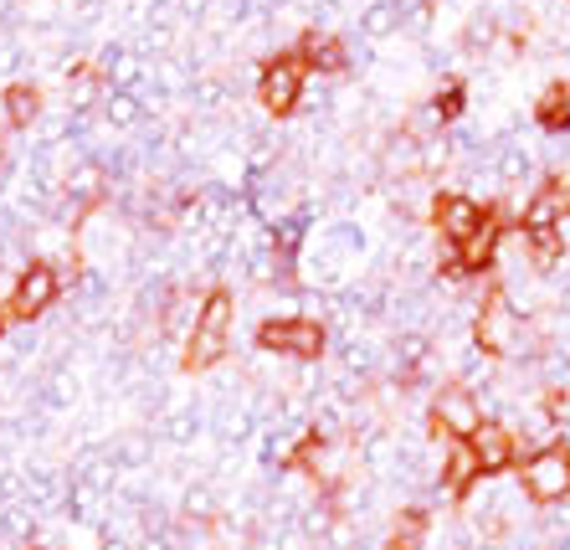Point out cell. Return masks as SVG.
Here are the masks:
<instances>
[{
	"label": "cell",
	"mask_w": 570,
	"mask_h": 550,
	"mask_svg": "<svg viewBox=\"0 0 570 550\" xmlns=\"http://www.w3.org/2000/svg\"><path fill=\"white\" fill-rule=\"evenodd\" d=\"M473 345H483L493 361H540L544 345L534 335V324L509 304L504 294H489L478 304V320H473Z\"/></svg>",
	"instance_id": "1"
},
{
	"label": "cell",
	"mask_w": 570,
	"mask_h": 550,
	"mask_svg": "<svg viewBox=\"0 0 570 550\" xmlns=\"http://www.w3.org/2000/svg\"><path fill=\"white\" fill-rule=\"evenodd\" d=\"M232 330H237V298L226 294V288H212V298L200 304L196 324H190L180 361H186L190 371H212L226 350H232Z\"/></svg>",
	"instance_id": "2"
},
{
	"label": "cell",
	"mask_w": 570,
	"mask_h": 550,
	"mask_svg": "<svg viewBox=\"0 0 570 550\" xmlns=\"http://www.w3.org/2000/svg\"><path fill=\"white\" fill-rule=\"evenodd\" d=\"M519 489L530 504H566L570 499V448L556 443V448H540V453L524 458V469H519Z\"/></svg>",
	"instance_id": "3"
},
{
	"label": "cell",
	"mask_w": 570,
	"mask_h": 550,
	"mask_svg": "<svg viewBox=\"0 0 570 550\" xmlns=\"http://www.w3.org/2000/svg\"><path fill=\"white\" fill-rule=\"evenodd\" d=\"M304 94H308V62L298 52H283V57H267L263 72H257V98H263L267 114H293L304 108Z\"/></svg>",
	"instance_id": "4"
},
{
	"label": "cell",
	"mask_w": 570,
	"mask_h": 550,
	"mask_svg": "<svg viewBox=\"0 0 570 550\" xmlns=\"http://www.w3.org/2000/svg\"><path fill=\"white\" fill-rule=\"evenodd\" d=\"M257 345L267 350V355H293V361H318L324 355V345H330V330L318 320H263V330H257Z\"/></svg>",
	"instance_id": "5"
},
{
	"label": "cell",
	"mask_w": 570,
	"mask_h": 550,
	"mask_svg": "<svg viewBox=\"0 0 570 550\" xmlns=\"http://www.w3.org/2000/svg\"><path fill=\"white\" fill-rule=\"evenodd\" d=\"M432 428L442 432V438H452V443H468L489 416H483V402H478V391L468 386H442L438 396H432Z\"/></svg>",
	"instance_id": "6"
},
{
	"label": "cell",
	"mask_w": 570,
	"mask_h": 550,
	"mask_svg": "<svg viewBox=\"0 0 570 550\" xmlns=\"http://www.w3.org/2000/svg\"><path fill=\"white\" fill-rule=\"evenodd\" d=\"M57 298H62V273L52 263H27L6 304H11V320H41Z\"/></svg>",
	"instance_id": "7"
},
{
	"label": "cell",
	"mask_w": 570,
	"mask_h": 550,
	"mask_svg": "<svg viewBox=\"0 0 570 550\" xmlns=\"http://www.w3.org/2000/svg\"><path fill=\"white\" fill-rule=\"evenodd\" d=\"M432 222H438L442 242L458 247V242H468L483 222H489V206L473 202V196H438V202H432Z\"/></svg>",
	"instance_id": "8"
},
{
	"label": "cell",
	"mask_w": 570,
	"mask_h": 550,
	"mask_svg": "<svg viewBox=\"0 0 570 550\" xmlns=\"http://www.w3.org/2000/svg\"><path fill=\"white\" fill-rule=\"evenodd\" d=\"M483 483V463H478L473 443H452L448 453H442V473H438V494L448 499H468Z\"/></svg>",
	"instance_id": "9"
},
{
	"label": "cell",
	"mask_w": 570,
	"mask_h": 550,
	"mask_svg": "<svg viewBox=\"0 0 570 550\" xmlns=\"http://www.w3.org/2000/svg\"><path fill=\"white\" fill-rule=\"evenodd\" d=\"M473 443V453H478V463H483V473H504V469H514L519 463V438H514V428H504V422H483V428L468 438Z\"/></svg>",
	"instance_id": "10"
},
{
	"label": "cell",
	"mask_w": 570,
	"mask_h": 550,
	"mask_svg": "<svg viewBox=\"0 0 570 550\" xmlns=\"http://www.w3.org/2000/svg\"><path fill=\"white\" fill-rule=\"evenodd\" d=\"M298 57L308 62V72H324V78H334V72H345L355 57H350V47L334 31H304V41H298Z\"/></svg>",
	"instance_id": "11"
},
{
	"label": "cell",
	"mask_w": 570,
	"mask_h": 550,
	"mask_svg": "<svg viewBox=\"0 0 570 550\" xmlns=\"http://www.w3.org/2000/svg\"><path fill=\"white\" fill-rule=\"evenodd\" d=\"M534 124H540V135H570V78L550 82L534 98Z\"/></svg>",
	"instance_id": "12"
},
{
	"label": "cell",
	"mask_w": 570,
	"mask_h": 550,
	"mask_svg": "<svg viewBox=\"0 0 570 550\" xmlns=\"http://www.w3.org/2000/svg\"><path fill=\"white\" fill-rule=\"evenodd\" d=\"M6 119H11V129H31V124L41 119L37 82H11V88H6Z\"/></svg>",
	"instance_id": "13"
},
{
	"label": "cell",
	"mask_w": 570,
	"mask_h": 550,
	"mask_svg": "<svg viewBox=\"0 0 570 550\" xmlns=\"http://www.w3.org/2000/svg\"><path fill=\"white\" fill-rule=\"evenodd\" d=\"M385 550H426V514L422 510H401L385 530Z\"/></svg>",
	"instance_id": "14"
},
{
	"label": "cell",
	"mask_w": 570,
	"mask_h": 550,
	"mask_svg": "<svg viewBox=\"0 0 570 550\" xmlns=\"http://www.w3.org/2000/svg\"><path fill=\"white\" fill-rule=\"evenodd\" d=\"M432 114H438L442 124H458L468 114V88L463 82H442L438 94H432Z\"/></svg>",
	"instance_id": "15"
},
{
	"label": "cell",
	"mask_w": 570,
	"mask_h": 550,
	"mask_svg": "<svg viewBox=\"0 0 570 550\" xmlns=\"http://www.w3.org/2000/svg\"><path fill=\"white\" fill-rule=\"evenodd\" d=\"M6 324H11V304H0V330H6Z\"/></svg>",
	"instance_id": "16"
}]
</instances>
